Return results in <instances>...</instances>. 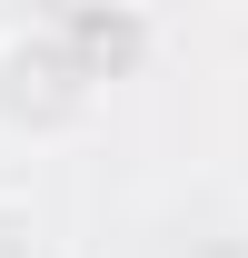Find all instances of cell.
<instances>
[{"instance_id": "2", "label": "cell", "mask_w": 248, "mask_h": 258, "mask_svg": "<svg viewBox=\"0 0 248 258\" xmlns=\"http://www.w3.org/2000/svg\"><path fill=\"white\" fill-rule=\"evenodd\" d=\"M0 258H40V228H30V199L0 189Z\"/></svg>"}, {"instance_id": "1", "label": "cell", "mask_w": 248, "mask_h": 258, "mask_svg": "<svg viewBox=\"0 0 248 258\" xmlns=\"http://www.w3.org/2000/svg\"><path fill=\"white\" fill-rule=\"evenodd\" d=\"M99 80L80 60V40L70 30H0V139H70V129H90L99 109Z\"/></svg>"}]
</instances>
